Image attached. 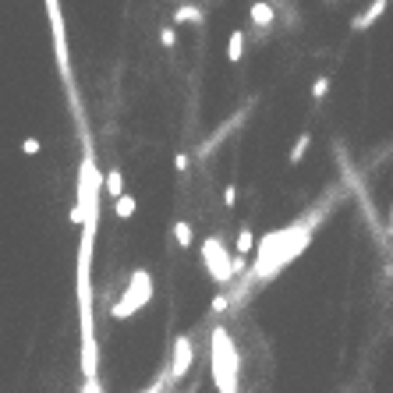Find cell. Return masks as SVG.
Masks as SVG:
<instances>
[{
    "label": "cell",
    "mask_w": 393,
    "mask_h": 393,
    "mask_svg": "<svg viewBox=\"0 0 393 393\" xmlns=\"http://www.w3.org/2000/svg\"><path fill=\"white\" fill-rule=\"evenodd\" d=\"M252 245H255V234H252V227L245 223V227L237 230V241H234V248H237V255H241V259H245V255L252 252Z\"/></svg>",
    "instance_id": "13"
},
{
    "label": "cell",
    "mask_w": 393,
    "mask_h": 393,
    "mask_svg": "<svg viewBox=\"0 0 393 393\" xmlns=\"http://www.w3.org/2000/svg\"><path fill=\"white\" fill-rule=\"evenodd\" d=\"M309 145H312V131H301L287 160H291V163H301V160H305V153H309Z\"/></svg>",
    "instance_id": "14"
},
{
    "label": "cell",
    "mask_w": 393,
    "mask_h": 393,
    "mask_svg": "<svg viewBox=\"0 0 393 393\" xmlns=\"http://www.w3.org/2000/svg\"><path fill=\"white\" fill-rule=\"evenodd\" d=\"M82 393H103V386H100V379H93V383H85V390Z\"/></svg>",
    "instance_id": "21"
},
{
    "label": "cell",
    "mask_w": 393,
    "mask_h": 393,
    "mask_svg": "<svg viewBox=\"0 0 393 393\" xmlns=\"http://www.w3.org/2000/svg\"><path fill=\"white\" fill-rule=\"evenodd\" d=\"M50 15V28H53V53H57V64H60V78L68 85V96H71V110L78 113V93H75V75H71V53H68V36H64V15H60L57 4H46Z\"/></svg>",
    "instance_id": "3"
},
{
    "label": "cell",
    "mask_w": 393,
    "mask_h": 393,
    "mask_svg": "<svg viewBox=\"0 0 393 393\" xmlns=\"http://www.w3.org/2000/svg\"><path fill=\"white\" fill-rule=\"evenodd\" d=\"M174 167H177V170H188V153H177V156H174Z\"/></svg>",
    "instance_id": "20"
},
{
    "label": "cell",
    "mask_w": 393,
    "mask_h": 393,
    "mask_svg": "<svg viewBox=\"0 0 393 393\" xmlns=\"http://www.w3.org/2000/svg\"><path fill=\"white\" fill-rule=\"evenodd\" d=\"M326 93H329V78H326V75H319V78H316V85H312V100H322Z\"/></svg>",
    "instance_id": "16"
},
{
    "label": "cell",
    "mask_w": 393,
    "mask_h": 393,
    "mask_svg": "<svg viewBox=\"0 0 393 393\" xmlns=\"http://www.w3.org/2000/svg\"><path fill=\"white\" fill-rule=\"evenodd\" d=\"M386 8H390L386 0H376V4H372L365 15H358V18H354V33H365L369 25H376V21L383 18V11H386Z\"/></svg>",
    "instance_id": "7"
},
{
    "label": "cell",
    "mask_w": 393,
    "mask_h": 393,
    "mask_svg": "<svg viewBox=\"0 0 393 393\" xmlns=\"http://www.w3.org/2000/svg\"><path fill=\"white\" fill-rule=\"evenodd\" d=\"M390 230H393V205H390Z\"/></svg>",
    "instance_id": "22"
},
{
    "label": "cell",
    "mask_w": 393,
    "mask_h": 393,
    "mask_svg": "<svg viewBox=\"0 0 393 393\" xmlns=\"http://www.w3.org/2000/svg\"><path fill=\"white\" fill-rule=\"evenodd\" d=\"M103 192H107V195H110V199H113V202H117V199H120V195H125V174H120V170H117V167H113V170H107V174H103Z\"/></svg>",
    "instance_id": "8"
},
{
    "label": "cell",
    "mask_w": 393,
    "mask_h": 393,
    "mask_svg": "<svg viewBox=\"0 0 393 393\" xmlns=\"http://www.w3.org/2000/svg\"><path fill=\"white\" fill-rule=\"evenodd\" d=\"M160 43H163L167 50H174V46H177V33H174V25H163V28H160Z\"/></svg>",
    "instance_id": "15"
},
{
    "label": "cell",
    "mask_w": 393,
    "mask_h": 393,
    "mask_svg": "<svg viewBox=\"0 0 393 393\" xmlns=\"http://www.w3.org/2000/svg\"><path fill=\"white\" fill-rule=\"evenodd\" d=\"M202 18H205V15H202V8H199V4H177V8H174V15H170V21H174V25H188V21L202 25Z\"/></svg>",
    "instance_id": "6"
},
{
    "label": "cell",
    "mask_w": 393,
    "mask_h": 393,
    "mask_svg": "<svg viewBox=\"0 0 393 393\" xmlns=\"http://www.w3.org/2000/svg\"><path fill=\"white\" fill-rule=\"evenodd\" d=\"M248 15H252V21H255L259 28H266V25H273V18H277L273 4H266V0H259V4H252V8H248Z\"/></svg>",
    "instance_id": "9"
},
{
    "label": "cell",
    "mask_w": 393,
    "mask_h": 393,
    "mask_svg": "<svg viewBox=\"0 0 393 393\" xmlns=\"http://www.w3.org/2000/svg\"><path fill=\"white\" fill-rule=\"evenodd\" d=\"M149 301H153V273H149V269H131L125 294L110 305V319H131Z\"/></svg>",
    "instance_id": "2"
},
{
    "label": "cell",
    "mask_w": 393,
    "mask_h": 393,
    "mask_svg": "<svg viewBox=\"0 0 393 393\" xmlns=\"http://www.w3.org/2000/svg\"><path fill=\"white\" fill-rule=\"evenodd\" d=\"M241 57H245V33H230V39H227V60L230 64H241Z\"/></svg>",
    "instance_id": "11"
},
{
    "label": "cell",
    "mask_w": 393,
    "mask_h": 393,
    "mask_svg": "<svg viewBox=\"0 0 393 393\" xmlns=\"http://www.w3.org/2000/svg\"><path fill=\"white\" fill-rule=\"evenodd\" d=\"M135 209H138V199L125 192V195L113 202V217H117V220H131V217H135Z\"/></svg>",
    "instance_id": "10"
},
{
    "label": "cell",
    "mask_w": 393,
    "mask_h": 393,
    "mask_svg": "<svg viewBox=\"0 0 393 393\" xmlns=\"http://www.w3.org/2000/svg\"><path fill=\"white\" fill-rule=\"evenodd\" d=\"M192 241H195L192 223H188V220H177V223H174V245H177V248H192Z\"/></svg>",
    "instance_id": "12"
},
{
    "label": "cell",
    "mask_w": 393,
    "mask_h": 393,
    "mask_svg": "<svg viewBox=\"0 0 393 393\" xmlns=\"http://www.w3.org/2000/svg\"><path fill=\"white\" fill-rule=\"evenodd\" d=\"M199 255H202L209 277H213L217 284H230L234 280V273H230V252H227V245H223L220 237H205Z\"/></svg>",
    "instance_id": "4"
},
{
    "label": "cell",
    "mask_w": 393,
    "mask_h": 393,
    "mask_svg": "<svg viewBox=\"0 0 393 393\" xmlns=\"http://www.w3.org/2000/svg\"><path fill=\"white\" fill-rule=\"evenodd\" d=\"M237 351L223 326L213 329V379L220 393H237Z\"/></svg>",
    "instance_id": "1"
},
{
    "label": "cell",
    "mask_w": 393,
    "mask_h": 393,
    "mask_svg": "<svg viewBox=\"0 0 393 393\" xmlns=\"http://www.w3.org/2000/svg\"><path fill=\"white\" fill-rule=\"evenodd\" d=\"M227 305H230V298H227V294H217V298H213V312H223Z\"/></svg>",
    "instance_id": "19"
},
{
    "label": "cell",
    "mask_w": 393,
    "mask_h": 393,
    "mask_svg": "<svg viewBox=\"0 0 393 393\" xmlns=\"http://www.w3.org/2000/svg\"><path fill=\"white\" fill-rule=\"evenodd\" d=\"M39 149H43V142H39V138H21V153H25V156H36Z\"/></svg>",
    "instance_id": "17"
},
{
    "label": "cell",
    "mask_w": 393,
    "mask_h": 393,
    "mask_svg": "<svg viewBox=\"0 0 393 393\" xmlns=\"http://www.w3.org/2000/svg\"><path fill=\"white\" fill-rule=\"evenodd\" d=\"M223 205H227V209H234V205H237V188H234V185H227V188H223Z\"/></svg>",
    "instance_id": "18"
},
{
    "label": "cell",
    "mask_w": 393,
    "mask_h": 393,
    "mask_svg": "<svg viewBox=\"0 0 393 393\" xmlns=\"http://www.w3.org/2000/svg\"><path fill=\"white\" fill-rule=\"evenodd\" d=\"M192 358H195V351H192V337H188V333H181V337L174 340L170 369H167V379H170V386H174V383H181V379L188 376V369H192Z\"/></svg>",
    "instance_id": "5"
}]
</instances>
